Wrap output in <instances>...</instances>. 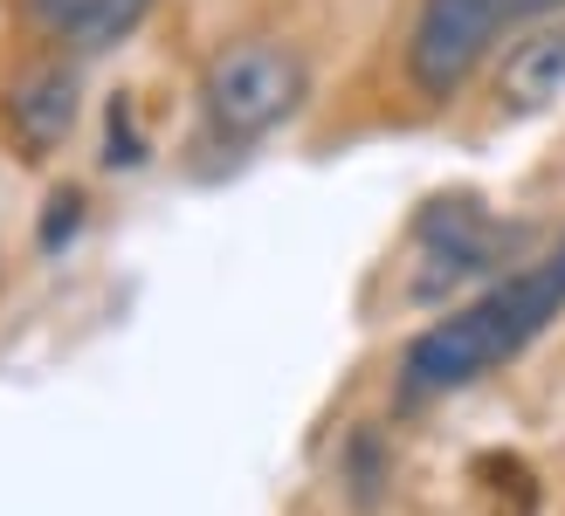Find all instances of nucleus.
I'll use <instances>...</instances> for the list:
<instances>
[{"mask_svg":"<svg viewBox=\"0 0 565 516\" xmlns=\"http://www.w3.org/2000/svg\"><path fill=\"white\" fill-rule=\"evenodd\" d=\"M76 221H83V193H55V200H49V221H42V248L70 241V235H76Z\"/></svg>","mask_w":565,"mask_h":516,"instance_id":"obj_7","label":"nucleus"},{"mask_svg":"<svg viewBox=\"0 0 565 516\" xmlns=\"http://www.w3.org/2000/svg\"><path fill=\"white\" fill-rule=\"evenodd\" d=\"M552 269H558V276H565V235H558V248H552Z\"/></svg>","mask_w":565,"mask_h":516,"instance_id":"obj_10","label":"nucleus"},{"mask_svg":"<svg viewBox=\"0 0 565 516\" xmlns=\"http://www.w3.org/2000/svg\"><path fill=\"white\" fill-rule=\"evenodd\" d=\"M28 28L55 49H76V55H97L110 42H125L138 21L152 14V0H21Z\"/></svg>","mask_w":565,"mask_h":516,"instance_id":"obj_5","label":"nucleus"},{"mask_svg":"<svg viewBox=\"0 0 565 516\" xmlns=\"http://www.w3.org/2000/svg\"><path fill=\"white\" fill-rule=\"evenodd\" d=\"M497 104L511 118H545V110L565 104V21L524 35L497 69Z\"/></svg>","mask_w":565,"mask_h":516,"instance_id":"obj_6","label":"nucleus"},{"mask_svg":"<svg viewBox=\"0 0 565 516\" xmlns=\"http://www.w3.org/2000/svg\"><path fill=\"white\" fill-rule=\"evenodd\" d=\"M0 125H8L14 152L28 165H42L63 152V138L76 131V69L70 63H35L0 90Z\"/></svg>","mask_w":565,"mask_h":516,"instance_id":"obj_4","label":"nucleus"},{"mask_svg":"<svg viewBox=\"0 0 565 516\" xmlns=\"http://www.w3.org/2000/svg\"><path fill=\"white\" fill-rule=\"evenodd\" d=\"M110 165H138L146 152H138V131H131V104H110Z\"/></svg>","mask_w":565,"mask_h":516,"instance_id":"obj_8","label":"nucleus"},{"mask_svg":"<svg viewBox=\"0 0 565 516\" xmlns=\"http://www.w3.org/2000/svg\"><path fill=\"white\" fill-rule=\"evenodd\" d=\"M511 28V0H428L407 42V76L420 97H456L490 55V42Z\"/></svg>","mask_w":565,"mask_h":516,"instance_id":"obj_3","label":"nucleus"},{"mask_svg":"<svg viewBox=\"0 0 565 516\" xmlns=\"http://www.w3.org/2000/svg\"><path fill=\"white\" fill-rule=\"evenodd\" d=\"M565 0H511V21H524V14H558Z\"/></svg>","mask_w":565,"mask_h":516,"instance_id":"obj_9","label":"nucleus"},{"mask_svg":"<svg viewBox=\"0 0 565 516\" xmlns=\"http://www.w3.org/2000/svg\"><path fill=\"white\" fill-rule=\"evenodd\" d=\"M558 310H565V276L552 269V255H545V262L503 276L497 290H483L476 303L448 310L441 324L420 331L407 344V358H401V393L407 399H441V393L476 386L483 372L511 365L524 344L558 318Z\"/></svg>","mask_w":565,"mask_h":516,"instance_id":"obj_1","label":"nucleus"},{"mask_svg":"<svg viewBox=\"0 0 565 516\" xmlns=\"http://www.w3.org/2000/svg\"><path fill=\"white\" fill-rule=\"evenodd\" d=\"M303 90H310V69H303V55L290 42L242 35L221 55H207L201 118H207L214 138H228V146H256V138H269L303 104Z\"/></svg>","mask_w":565,"mask_h":516,"instance_id":"obj_2","label":"nucleus"}]
</instances>
